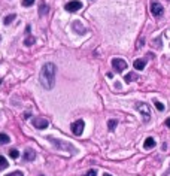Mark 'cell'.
<instances>
[{
	"instance_id": "obj_1",
	"label": "cell",
	"mask_w": 170,
	"mask_h": 176,
	"mask_svg": "<svg viewBox=\"0 0 170 176\" xmlns=\"http://www.w3.org/2000/svg\"><path fill=\"white\" fill-rule=\"evenodd\" d=\"M55 72H57V67L54 63H45L42 70H40V84L45 90H52L54 85H55Z\"/></svg>"
},
{
	"instance_id": "obj_2",
	"label": "cell",
	"mask_w": 170,
	"mask_h": 176,
	"mask_svg": "<svg viewBox=\"0 0 170 176\" xmlns=\"http://www.w3.org/2000/svg\"><path fill=\"white\" fill-rule=\"evenodd\" d=\"M46 139L58 149V151H67V152H72V154H76V148L72 145V143L64 142V140H61V139H55V137H52V136H48Z\"/></svg>"
},
{
	"instance_id": "obj_3",
	"label": "cell",
	"mask_w": 170,
	"mask_h": 176,
	"mask_svg": "<svg viewBox=\"0 0 170 176\" xmlns=\"http://www.w3.org/2000/svg\"><path fill=\"white\" fill-rule=\"evenodd\" d=\"M136 109L140 112V115L143 117V121H149L151 119V109H149V106L146 103H137L136 104Z\"/></svg>"
},
{
	"instance_id": "obj_4",
	"label": "cell",
	"mask_w": 170,
	"mask_h": 176,
	"mask_svg": "<svg viewBox=\"0 0 170 176\" xmlns=\"http://www.w3.org/2000/svg\"><path fill=\"white\" fill-rule=\"evenodd\" d=\"M84 127H85V122L82 119H76L75 122H72L70 130H72V133H73L75 136H81L82 131H84Z\"/></svg>"
},
{
	"instance_id": "obj_5",
	"label": "cell",
	"mask_w": 170,
	"mask_h": 176,
	"mask_svg": "<svg viewBox=\"0 0 170 176\" xmlns=\"http://www.w3.org/2000/svg\"><path fill=\"white\" fill-rule=\"evenodd\" d=\"M112 67L115 69L116 73H121L125 70V67H127V63L121 58H112Z\"/></svg>"
},
{
	"instance_id": "obj_6",
	"label": "cell",
	"mask_w": 170,
	"mask_h": 176,
	"mask_svg": "<svg viewBox=\"0 0 170 176\" xmlns=\"http://www.w3.org/2000/svg\"><path fill=\"white\" fill-rule=\"evenodd\" d=\"M49 122L45 119V118H40V117H36L33 118V127H36L38 130H43V128H48Z\"/></svg>"
},
{
	"instance_id": "obj_7",
	"label": "cell",
	"mask_w": 170,
	"mask_h": 176,
	"mask_svg": "<svg viewBox=\"0 0 170 176\" xmlns=\"http://www.w3.org/2000/svg\"><path fill=\"white\" fill-rule=\"evenodd\" d=\"M81 8H82V3L79 2V0H72V2L66 3V11L67 12H76L79 11Z\"/></svg>"
},
{
	"instance_id": "obj_8",
	"label": "cell",
	"mask_w": 170,
	"mask_h": 176,
	"mask_svg": "<svg viewBox=\"0 0 170 176\" xmlns=\"http://www.w3.org/2000/svg\"><path fill=\"white\" fill-rule=\"evenodd\" d=\"M163 6H161V3L158 2H152L151 3V14L154 15V16H161L163 15Z\"/></svg>"
},
{
	"instance_id": "obj_9",
	"label": "cell",
	"mask_w": 170,
	"mask_h": 176,
	"mask_svg": "<svg viewBox=\"0 0 170 176\" xmlns=\"http://www.w3.org/2000/svg\"><path fill=\"white\" fill-rule=\"evenodd\" d=\"M72 27H73V30H75L78 34H85V33H87L85 27H84V25L81 24L79 21H73V24H72Z\"/></svg>"
},
{
	"instance_id": "obj_10",
	"label": "cell",
	"mask_w": 170,
	"mask_h": 176,
	"mask_svg": "<svg viewBox=\"0 0 170 176\" xmlns=\"http://www.w3.org/2000/svg\"><path fill=\"white\" fill-rule=\"evenodd\" d=\"M34 158H36L34 151H31V149H25V151H24V160L25 161H33Z\"/></svg>"
},
{
	"instance_id": "obj_11",
	"label": "cell",
	"mask_w": 170,
	"mask_h": 176,
	"mask_svg": "<svg viewBox=\"0 0 170 176\" xmlns=\"http://www.w3.org/2000/svg\"><path fill=\"white\" fill-rule=\"evenodd\" d=\"M146 66V61L145 60H134V63H133V67L136 69V70H143Z\"/></svg>"
},
{
	"instance_id": "obj_12",
	"label": "cell",
	"mask_w": 170,
	"mask_h": 176,
	"mask_svg": "<svg viewBox=\"0 0 170 176\" xmlns=\"http://www.w3.org/2000/svg\"><path fill=\"white\" fill-rule=\"evenodd\" d=\"M157 143H155V139L154 137H148L146 140H145V143H143V148L145 149H151V148H154Z\"/></svg>"
},
{
	"instance_id": "obj_13",
	"label": "cell",
	"mask_w": 170,
	"mask_h": 176,
	"mask_svg": "<svg viewBox=\"0 0 170 176\" xmlns=\"http://www.w3.org/2000/svg\"><path fill=\"white\" fill-rule=\"evenodd\" d=\"M136 79H137V75H136V73H128V75H125V76H124V81L127 82V84H128V82H133V81H136Z\"/></svg>"
},
{
	"instance_id": "obj_14",
	"label": "cell",
	"mask_w": 170,
	"mask_h": 176,
	"mask_svg": "<svg viewBox=\"0 0 170 176\" xmlns=\"http://www.w3.org/2000/svg\"><path fill=\"white\" fill-rule=\"evenodd\" d=\"M9 142H11L9 136L5 134V133H0V145H6V143H9Z\"/></svg>"
},
{
	"instance_id": "obj_15",
	"label": "cell",
	"mask_w": 170,
	"mask_h": 176,
	"mask_svg": "<svg viewBox=\"0 0 170 176\" xmlns=\"http://www.w3.org/2000/svg\"><path fill=\"white\" fill-rule=\"evenodd\" d=\"M8 166H9L8 160H6V158H5L3 155H0V170H5Z\"/></svg>"
},
{
	"instance_id": "obj_16",
	"label": "cell",
	"mask_w": 170,
	"mask_h": 176,
	"mask_svg": "<svg viewBox=\"0 0 170 176\" xmlns=\"http://www.w3.org/2000/svg\"><path fill=\"white\" fill-rule=\"evenodd\" d=\"M116 126H118V121H116V119H109V121H107V127H109L111 131H113Z\"/></svg>"
},
{
	"instance_id": "obj_17",
	"label": "cell",
	"mask_w": 170,
	"mask_h": 176,
	"mask_svg": "<svg viewBox=\"0 0 170 176\" xmlns=\"http://www.w3.org/2000/svg\"><path fill=\"white\" fill-rule=\"evenodd\" d=\"M46 14H48V6L46 5H40V8H39V15L43 16V15H46Z\"/></svg>"
},
{
	"instance_id": "obj_18",
	"label": "cell",
	"mask_w": 170,
	"mask_h": 176,
	"mask_svg": "<svg viewBox=\"0 0 170 176\" xmlns=\"http://www.w3.org/2000/svg\"><path fill=\"white\" fill-rule=\"evenodd\" d=\"M14 18H15V14H11V15H8V16H6L3 23H5L6 25H8V24H11V23L14 21Z\"/></svg>"
},
{
	"instance_id": "obj_19",
	"label": "cell",
	"mask_w": 170,
	"mask_h": 176,
	"mask_svg": "<svg viewBox=\"0 0 170 176\" xmlns=\"http://www.w3.org/2000/svg\"><path fill=\"white\" fill-rule=\"evenodd\" d=\"M9 155H11V158H14V160H16V158L20 157V152H18L16 149H11V151H9Z\"/></svg>"
},
{
	"instance_id": "obj_20",
	"label": "cell",
	"mask_w": 170,
	"mask_h": 176,
	"mask_svg": "<svg viewBox=\"0 0 170 176\" xmlns=\"http://www.w3.org/2000/svg\"><path fill=\"white\" fill-rule=\"evenodd\" d=\"M154 104H155L157 111H160V112H163V111H164V104H163V103H160L158 100H155V102H154Z\"/></svg>"
},
{
	"instance_id": "obj_21",
	"label": "cell",
	"mask_w": 170,
	"mask_h": 176,
	"mask_svg": "<svg viewBox=\"0 0 170 176\" xmlns=\"http://www.w3.org/2000/svg\"><path fill=\"white\" fill-rule=\"evenodd\" d=\"M24 43H25V46H31L33 45V43H34V38H27L25 40H24Z\"/></svg>"
},
{
	"instance_id": "obj_22",
	"label": "cell",
	"mask_w": 170,
	"mask_h": 176,
	"mask_svg": "<svg viewBox=\"0 0 170 176\" xmlns=\"http://www.w3.org/2000/svg\"><path fill=\"white\" fill-rule=\"evenodd\" d=\"M6 176H24V173L20 172V170H16V172H12V173H8Z\"/></svg>"
},
{
	"instance_id": "obj_23",
	"label": "cell",
	"mask_w": 170,
	"mask_h": 176,
	"mask_svg": "<svg viewBox=\"0 0 170 176\" xmlns=\"http://www.w3.org/2000/svg\"><path fill=\"white\" fill-rule=\"evenodd\" d=\"M34 3V0H23V6H31Z\"/></svg>"
},
{
	"instance_id": "obj_24",
	"label": "cell",
	"mask_w": 170,
	"mask_h": 176,
	"mask_svg": "<svg viewBox=\"0 0 170 176\" xmlns=\"http://www.w3.org/2000/svg\"><path fill=\"white\" fill-rule=\"evenodd\" d=\"M84 176H97V172L96 170H88Z\"/></svg>"
},
{
	"instance_id": "obj_25",
	"label": "cell",
	"mask_w": 170,
	"mask_h": 176,
	"mask_svg": "<svg viewBox=\"0 0 170 176\" xmlns=\"http://www.w3.org/2000/svg\"><path fill=\"white\" fill-rule=\"evenodd\" d=\"M166 126L170 128V118H167V119H166Z\"/></svg>"
},
{
	"instance_id": "obj_26",
	"label": "cell",
	"mask_w": 170,
	"mask_h": 176,
	"mask_svg": "<svg viewBox=\"0 0 170 176\" xmlns=\"http://www.w3.org/2000/svg\"><path fill=\"white\" fill-rule=\"evenodd\" d=\"M25 31H27V34H30V25H27V27H25Z\"/></svg>"
},
{
	"instance_id": "obj_27",
	"label": "cell",
	"mask_w": 170,
	"mask_h": 176,
	"mask_svg": "<svg viewBox=\"0 0 170 176\" xmlns=\"http://www.w3.org/2000/svg\"><path fill=\"white\" fill-rule=\"evenodd\" d=\"M24 118H30V112H25L24 113Z\"/></svg>"
},
{
	"instance_id": "obj_28",
	"label": "cell",
	"mask_w": 170,
	"mask_h": 176,
	"mask_svg": "<svg viewBox=\"0 0 170 176\" xmlns=\"http://www.w3.org/2000/svg\"><path fill=\"white\" fill-rule=\"evenodd\" d=\"M103 176H112V175H109V173H104Z\"/></svg>"
},
{
	"instance_id": "obj_29",
	"label": "cell",
	"mask_w": 170,
	"mask_h": 176,
	"mask_svg": "<svg viewBox=\"0 0 170 176\" xmlns=\"http://www.w3.org/2000/svg\"><path fill=\"white\" fill-rule=\"evenodd\" d=\"M0 39H2V38H0Z\"/></svg>"
}]
</instances>
